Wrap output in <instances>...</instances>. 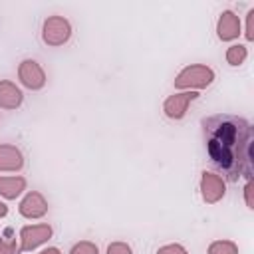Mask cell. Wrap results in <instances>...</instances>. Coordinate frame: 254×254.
I'll return each instance as SVG.
<instances>
[{
	"label": "cell",
	"instance_id": "11",
	"mask_svg": "<svg viewBox=\"0 0 254 254\" xmlns=\"http://www.w3.org/2000/svg\"><path fill=\"white\" fill-rule=\"evenodd\" d=\"M238 32H240L238 16H234L232 12H224L218 20V38L220 40H232L238 36Z\"/></svg>",
	"mask_w": 254,
	"mask_h": 254
},
{
	"label": "cell",
	"instance_id": "1",
	"mask_svg": "<svg viewBox=\"0 0 254 254\" xmlns=\"http://www.w3.org/2000/svg\"><path fill=\"white\" fill-rule=\"evenodd\" d=\"M204 147L210 165L222 179L234 183L240 177H252V127L246 119L218 113L200 121Z\"/></svg>",
	"mask_w": 254,
	"mask_h": 254
},
{
	"label": "cell",
	"instance_id": "2",
	"mask_svg": "<svg viewBox=\"0 0 254 254\" xmlns=\"http://www.w3.org/2000/svg\"><path fill=\"white\" fill-rule=\"evenodd\" d=\"M44 42L48 46H62L69 40L71 36V28H69V22L62 16H50L46 22H44Z\"/></svg>",
	"mask_w": 254,
	"mask_h": 254
},
{
	"label": "cell",
	"instance_id": "5",
	"mask_svg": "<svg viewBox=\"0 0 254 254\" xmlns=\"http://www.w3.org/2000/svg\"><path fill=\"white\" fill-rule=\"evenodd\" d=\"M50 236H52V228H50L48 224L26 226V228H22V232H20V238H22V248H20V250H32V248H36L38 244L46 242Z\"/></svg>",
	"mask_w": 254,
	"mask_h": 254
},
{
	"label": "cell",
	"instance_id": "9",
	"mask_svg": "<svg viewBox=\"0 0 254 254\" xmlns=\"http://www.w3.org/2000/svg\"><path fill=\"white\" fill-rule=\"evenodd\" d=\"M22 153L12 145H0V171H18L22 169Z\"/></svg>",
	"mask_w": 254,
	"mask_h": 254
},
{
	"label": "cell",
	"instance_id": "16",
	"mask_svg": "<svg viewBox=\"0 0 254 254\" xmlns=\"http://www.w3.org/2000/svg\"><path fill=\"white\" fill-rule=\"evenodd\" d=\"M107 254H131V248L123 242H113V244H109Z\"/></svg>",
	"mask_w": 254,
	"mask_h": 254
},
{
	"label": "cell",
	"instance_id": "19",
	"mask_svg": "<svg viewBox=\"0 0 254 254\" xmlns=\"http://www.w3.org/2000/svg\"><path fill=\"white\" fill-rule=\"evenodd\" d=\"M248 40H254V10H250L248 14V32H246Z\"/></svg>",
	"mask_w": 254,
	"mask_h": 254
},
{
	"label": "cell",
	"instance_id": "10",
	"mask_svg": "<svg viewBox=\"0 0 254 254\" xmlns=\"http://www.w3.org/2000/svg\"><path fill=\"white\" fill-rule=\"evenodd\" d=\"M22 103V91L12 81H0V107L16 109Z\"/></svg>",
	"mask_w": 254,
	"mask_h": 254
},
{
	"label": "cell",
	"instance_id": "6",
	"mask_svg": "<svg viewBox=\"0 0 254 254\" xmlns=\"http://www.w3.org/2000/svg\"><path fill=\"white\" fill-rule=\"evenodd\" d=\"M196 97H198L196 91H187V93L171 95V97L165 101V113H167V117H171V119H183L185 113H187L189 101H192V99H196Z\"/></svg>",
	"mask_w": 254,
	"mask_h": 254
},
{
	"label": "cell",
	"instance_id": "12",
	"mask_svg": "<svg viewBox=\"0 0 254 254\" xmlns=\"http://www.w3.org/2000/svg\"><path fill=\"white\" fill-rule=\"evenodd\" d=\"M26 187L22 177H0V194L6 198H16Z\"/></svg>",
	"mask_w": 254,
	"mask_h": 254
},
{
	"label": "cell",
	"instance_id": "4",
	"mask_svg": "<svg viewBox=\"0 0 254 254\" xmlns=\"http://www.w3.org/2000/svg\"><path fill=\"white\" fill-rule=\"evenodd\" d=\"M18 73H20V81H22L26 87H30V89H42L44 83H46V75H44L42 67H40L34 60L22 62Z\"/></svg>",
	"mask_w": 254,
	"mask_h": 254
},
{
	"label": "cell",
	"instance_id": "18",
	"mask_svg": "<svg viewBox=\"0 0 254 254\" xmlns=\"http://www.w3.org/2000/svg\"><path fill=\"white\" fill-rule=\"evenodd\" d=\"M157 254H187V250L183 246H179V244H169V246L159 248Z\"/></svg>",
	"mask_w": 254,
	"mask_h": 254
},
{
	"label": "cell",
	"instance_id": "8",
	"mask_svg": "<svg viewBox=\"0 0 254 254\" xmlns=\"http://www.w3.org/2000/svg\"><path fill=\"white\" fill-rule=\"evenodd\" d=\"M202 196L206 202H216L222 194H224V185H222V179L218 175H212V173H202Z\"/></svg>",
	"mask_w": 254,
	"mask_h": 254
},
{
	"label": "cell",
	"instance_id": "17",
	"mask_svg": "<svg viewBox=\"0 0 254 254\" xmlns=\"http://www.w3.org/2000/svg\"><path fill=\"white\" fill-rule=\"evenodd\" d=\"M0 254H18L14 240H2L0 238Z\"/></svg>",
	"mask_w": 254,
	"mask_h": 254
},
{
	"label": "cell",
	"instance_id": "13",
	"mask_svg": "<svg viewBox=\"0 0 254 254\" xmlns=\"http://www.w3.org/2000/svg\"><path fill=\"white\" fill-rule=\"evenodd\" d=\"M244 58H246V48H244V46H232V48L226 52V60H228L230 65L242 64Z\"/></svg>",
	"mask_w": 254,
	"mask_h": 254
},
{
	"label": "cell",
	"instance_id": "14",
	"mask_svg": "<svg viewBox=\"0 0 254 254\" xmlns=\"http://www.w3.org/2000/svg\"><path fill=\"white\" fill-rule=\"evenodd\" d=\"M208 254H238V250L232 242H214L210 246Z\"/></svg>",
	"mask_w": 254,
	"mask_h": 254
},
{
	"label": "cell",
	"instance_id": "20",
	"mask_svg": "<svg viewBox=\"0 0 254 254\" xmlns=\"http://www.w3.org/2000/svg\"><path fill=\"white\" fill-rule=\"evenodd\" d=\"M40 254H60V250H58V248H48V250H44V252H40Z\"/></svg>",
	"mask_w": 254,
	"mask_h": 254
},
{
	"label": "cell",
	"instance_id": "15",
	"mask_svg": "<svg viewBox=\"0 0 254 254\" xmlns=\"http://www.w3.org/2000/svg\"><path fill=\"white\" fill-rule=\"evenodd\" d=\"M69 254H97V246H93L91 242H79L71 248Z\"/></svg>",
	"mask_w": 254,
	"mask_h": 254
},
{
	"label": "cell",
	"instance_id": "7",
	"mask_svg": "<svg viewBox=\"0 0 254 254\" xmlns=\"http://www.w3.org/2000/svg\"><path fill=\"white\" fill-rule=\"evenodd\" d=\"M48 210V202L40 192H30L22 202H20V214L26 218H38L44 216Z\"/></svg>",
	"mask_w": 254,
	"mask_h": 254
},
{
	"label": "cell",
	"instance_id": "21",
	"mask_svg": "<svg viewBox=\"0 0 254 254\" xmlns=\"http://www.w3.org/2000/svg\"><path fill=\"white\" fill-rule=\"evenodd\" d=\"M6 212H8L6 204H4V202H0V216H6Z\"/></svg>",
	"mask_w": 254,
	"mask_h": 254
},
{
	"label": "cell",
	"instance_id": "3",
	"mask_svg": "<svg viewBox=\"0 0 254 254\" xmlns=\"http://www.w3.org/2000/svg\"><path fill=\"white\" fill-rule=\"evenodd\" d=\"M214 79V73L212 69L204 67V65H190V67H185L177 79H175V85L177 87H206L210 81Z\"/></svg>",
	"mask_w": 254,
	"mask_h": 254
}]
</instances>
